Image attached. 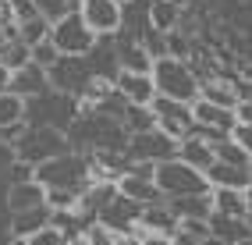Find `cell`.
<instances>
[{"label": "cell", "mask_w": 252, "mask_h": 245, "mask_svg": "<svg viewBox=\"0 0 252 245\" xmlns=\"http://www.w3.org/2000/svg\"><path fill=\"white\" fill-rule=\"evenodd\" d=\"M32 182H39L43 188H61V192H75L78 199L86 195L89 182V160L78 153H57L43 163H36L32 171Z\"/></svg>", "instance_id": "obj_1"}, {"label": "cell", "mask_w": 252, "mask_h": 245, "mask_svg": "<svg viewBox=\"0 0 252 245\" xmlns=\"http://www.w3.org/2000/svg\"><path fill=\"white\" fill-rule=\"evenodd\" d=\"M149 78H153L157 96H167V100H178L189 107L199 100V75L181 57H157L153 68H149Z\"/></svg>", "instance_id": "obj_2"}, {"label": "cell", "mask_w": 252, "mask_h": 245, "mask_svg": "<svg viewBox=\"0 0 252 245\" xmlns=\"http://www.w3.org/2000/svg\"><path fill=\"white\" fill-rule=\"evenodd\" d=\"M153 185L160 188L163 199H178V195H199V192H210V182L203 171L181 163L178 156L174 160H163V163H153Z\"/></svg>", "instance_id": "obj_3"}, {"label": "cell", "mask_w": 252, "mask_h": 245, "mask_svg": "<svg viewBox=\"0 0 252 245\" xmlns=\"http://www.w3.org/2000/svg\"><path fill=\"white\" fill-rule=\"evenodd\" d=\"M50 43L57 46L61 57H86L89 46L96 43V36L89 32V25L82 22V14H78V7H75V11L64 14L61 22L50 25Z\"/></svg>", "instance_id": "obj_4"}, {"label": "cell", "mask_w": 252, "mask_h": 245, "mask_svg": "<svg viewBox=\"0 0 252 245\" xmlns=\"http://www.w3.org/2000/svg\"><path fill=\"white\" fill-rule=\"evenodd\" d=\"M57 153H68V139H64L61 128H50V124H32L29 132L18 139V160L25 163H43Z\"/></svg>", "instance_id": "obj_5"}, {"label": "cell", "mask_w": 252, "mask_h": 245, "mask_svg": "<svg viewBox=\"0 0 252 245\" xmlns=\"http://www.w3.org/2000/svg\"><path fill=\"white\" fill-rule=\"evenodd\" d=\"M46 78H50V89L54 92H64V96H78L93 86V75H89V64L86 57H57L54 64L46 68Z\"/></svg>", "instance_id": "obj_6"}, {"label": "cell", "mask_w": 252, "mask_h": 245, "mask_svg": "<svg viewBox=\"0 0 252 245\" xmlns=\"http://www.w3.org/2000/svg\"><path fill=\"white\" fill-rule=\"evenodd\" d=\"M125 156L135 160V163H163V160H174L178 156V142L171 135H163L160 128H149V132L128 135Z\"/></svg>", "instance_id": "obj_7"}, {"label": "cell", "mask_w": 252, "mask_h": 245, "mask_svg": "<svg viewBox=\"0 0 252 245\" xmlns=\"http://www.w3.org/2000/svg\"><path fill=\"white\" fill-rule=\"evenodd\" d=\"M157 118V128L163 135H171L174 142L189 139L192 135V107L189 103H178V100H167V96H153V103H149Z\"/></svg>", "instance_id": "obj_8"}, {"label": "cell", "mask_w": 252, "mask_h": 245, "mask_svg": "<svg viewBox=\"0 0 252 245\" xmlns=\"http://www.w3.org/2000/svg\"><path fill=\"white\" fill-rule=\"evenodd\" d=\"M78 14L93 36H114L117 25H121V4L117 0H82Z\"/></svg>", "instance_id": "obj_9"}, {"label": "cell", "mask_w": 252, "mask_h": 245, "mask_svg": "<svg viewBox=\"0 0 252 245\" xmlns=\"http://www.w3.org/2000/svg\"><path fill=\"white\" fill-rule=\"evenodd\" d=\"M7 92L22 96V100H36V96L50 92V78H46V68H39V64H22V68L11 71V82H7Z\"/></svg>", "instance_id": "obj_10"}, {"label": "cell", "mask_w": 252, "mask_h": 245, "mask_svg": "<svg viewBox=\"0 0 252 245\" xmlns=\"http://www.w3.org/2000/svg\"><path fill=\"white\" fill-rule=\"evenodd\" d=\"M149 32V0H121V25L114 36L139 43Z\"/></svg>", "instance_id": "obj_11"}, {"label": "cell", "mask_w": 252, "mask_h": 245, "mask_svg": "<svg viewBox=\"0 0 252 245\" xmlns=\"http://www.w3.org/2000/svg\"><path fill=\"white\" fill-rule=\"evenodd\" d=\"M114 192L121 195V199H128V203H139V206H149V203H160L163 199L160 188L153 185V178H142V174H131V171L117 174Z\"/></svg>", "instance_id": "obj_12"}, {"label": "cell", "mask_w": 252, "mask_h": 245, "mask_svg": "<svg viewBox=\"0 0 252 245\" xmlns=\"http://www.w3.org/2000/svg\"><path fill=\"white\" fill-rule=\"evenodd\" d=\"M110 86L125 96V103H135V107H149L153 96H157L153 78H149V75H135V71H117Z\"/></svg>", "instance_id": "obj_13"}, {"label": "cell", "mask_w": 252, "mask_h": 245, "mask_svg": "<svg viewBox=\"0 0 252 245\" xmlns=\"http://www.w3.org/2000/svg\"><path fill=\"white\" fill-rule=\"evenodd\" d=\"M114 54H117V71L149 75V68H153V57L142 50V43H131V39L114 36Z\"/></svg>", "instance_id": "obj_14"}, {"label": "cell", "mask_w": 252, "mask_h": 245, "mask_svg": "<svg viewBox=\"0 0 252 245\" xmlns=\"http://www.w3.org/2000/svg\"><path fill=\"white\" fill-rule=\"evenodd\" d=\"M167 210L178 217V220H210L213 214V199L210 192H199V195H178V199H163Z\"/></svg>", "instance_id": "obj_15"}, {"label": "cell", "mask_w": 252, "mask_h": 245, "mask_svg": "<svg viewBox=\"0 0 252 245\" xmlns=\"http://www.w3.org/2000/svg\"><path fill=\"white\" fill-rule=\"evenodd\" d=\"M50 220H54V210H50L46 203L29 206V210H18V214H11L14 238H29V235H36V231H43V227H50Z\"/></svg>", "instance_id": "obj_16"}, {"label": "cell", "mask_w": 252, "mask_h": 245, "mask_svg": "<svg viewBox=\"0 0 252 245\" xmlns=\"http://www.w3.org/2000/svg\"><path fill=\"white\" fill-rule=\"evenodd\" d=\"M210 188H242L249 192V167H227V163H210V167L203 171Z\"/></svg>", "instance_id": "obj_17"}, {"label": "cell", "mask_w": 252, "mask_h": 245, "mask_svg": "<svg viewBox=\"0 0 252 245\" xmlns=\"http://www.w3.org/2000/svg\"><path fill=\"white\" fill-rule=\"evenodd\" d=\"M210 235L220 242H242L249 238V217H231V214H210Z\"/></svg>", "instance_id": "obj_18"}, {"label": "cell", "mask_w": 252, "mask_h": 245, "mask_svg": "<svg viewBox=\"0 0 252 245\" xmlns=\"http://www.w3.org/2000/svg\"><path fill=\"white\" fill-rule=\"evenodd\" d=\"M39 203H46V188L39 182H11V188H7V210L11 214L39 206Z\"/></svg>", "instance_id": "obj_19"}, {"label": "cell", "mask_w": 252, "mask_h": 245, "mask_svg": "<svg viewBox=\"0 0 252 245\" xmlns=\"http://www.w3.org/2000/svg\"><path fill=\"white\" fill-rule=\"evenodd\" d=\"M178 160L189 163V167H195V171H206L213 163V146L206 139H199V135H189V139L178 142Z\"/></svg>", "instance_id": "obj_20"}, {"label": "cell", "mask_w": 252, "mask_h": 245, "mask_svg": "<svg viewBox=\"0 0 252 245\" xmlns=\"http://www.w3.org/2000/svg\"><path fill=\"white\" fill-rule=\"evenodd\" d=\"M213 214H231V217H249V192L242 188H210Z\"/></svg>", "instance_id": "obj_21"}, {"label": "cell", "mask_w": 252, "mask_h": 245, "mask_svg": "<svg viewBox=\"0 0 252 245\" xmlns=\"http://www.w3.org/2000/svg\"><path fill=\"white\" fill-rule=\"evenodd\" d=\"M199 100H206V103H213V107H224V110H234V107H238V100H249V96H242L238 89H231L227 82L210 78V82H199Z\"/></svg>", "instance_id": "obj_22"}, {"label": "cell", "mask_w": 252, "mask_h": 245, "mask_svg": "<svg viewBox=\"0 0 252 245\" xmlns=\"http://www.w3.org/2000/svg\"><path fill=\"white\" fill-rule=\"evenodd\" d=\"M29 118V103L14 92H0V132H11V128H22Z\"/></svg>", "instance_id": "obj_23"}, {"label": "cell", "mask_w": 252, "mask_h": 245, "mask_svg": "<svg viewBox=\"0 0 252 245\" xmlns=\"http://www.w3.org/2000/svg\"><path fill=\"white\" fill-rule=\"evenodd\" d=\"M139 220H142L146 227H153V231H163V235H174V231H178V217L171 214V210H167L163 199L142 206V210H139Z\"/></svg>", "instance_id": "obj_24"}, {"label": "cell", "mask_w": 252, "mask_h": 245, "mask_svg": "<svg viewBox=\"0 0 252 245\" xmlns=\"http://www.w3.org/2000/svg\"><path fill=\"white\" fill-rule=\"evenodd\" d=\"M178 22H181V7L174 4V0H153V4H149V29L174 32Z\"/></svg>", "instance_id": "obj_25"}, {"label": "cell", "mask_w": 252, "mask_h": 245, "mask_svg": "<svg viewBox=\"0 0 252 245\" xmlns=\"http://www.w3.org/2000/svg\"><path fill=\"white\" fill-rule=\"evenodd\" d=\"M121 128H125L128 135H139V132H149V128H157V118H153V110H149V107L128 103L125 114H121Z\"/></svg>", "instance_id": "obj_26"}, {"label": "cell", "mask_w": 252, "mask_h": 245, "mask_svg": "<svg viewBox=\"0 0 252 245\" xmlns=\"http://www.w3.org/2000/svg\"><path fill=\"white\" fill-rule=\"evenodd\" d=\"M213 160L217 163H227V167H249V153L242 150V146H234L231 139L213 142Z\"/></svg>", "instance_id": "obj_27"}, {"label": "cell", "mask_w": 252, "mask_h": 245, "mask_svg": "<svg viewBox=\"0 0 252 245\" xmlns=\"http://www.w3.org/2000/svg\"><path fill=\"white\" fill-rule=\"evenodd\" d=\"M0 64H4L7 71L22 68V64H29V46L22 39H7L4 46H0Z\"/></svg>", "instance_id": "obj_28"}, {"label": "cell", "mask_w": 252, "mask_h": 245, "mask_svg": "<svg viewBox=\"0 0 252 245\" xmlns=\"http://www.w3.org/2000/svg\"><path fill=\"white\" fill-rule=\"evenodd\" d=\"M46 36H50V22H46V18H29V22L18 25V36H14V39H22L25 46H36V43H43Z\"/></svg>", "instance_id": "obj_29"}, {"label": "cell", "mask_w": 252, "mask_h": 245, "mask_svg": "<svg viewBox=\"0 0 252 245\" xmlns=\"http://www.w3.org/2000/svg\"><path fill=\"white\" fill-rule=\"evenodd\" d=\"M32 4H36L39 18H46L50 25H54V22H61L68 11H75V7H71V0H32Z\"/></svg>", "instance_id": "obj_30"}, {"label": "cell", "mask_w": 252, "mask_h": 245, "mask_svg": "<svg viewBox=\"0 0 252 245\" xmlns=\"http://www.w3.org/2000/svg\"><path fill=\"white\" fill-rule=\"evenodd\" d=\"M61 54H57V46L50 43V36L43 39V43H36V46H29V61L32 64H39V68H50V64H54Z\"/></svg>", "instance_id": "obj_31"}, {"label": "cell", "mask_w": 252, "mask_h": 245, "mask_svg": "<svg viewBox=\"0 0 252 245\" xmlns=\"http://www.w3.org/2000/svg\"><path fill=\"white\" fill-rule=\"evenodd\" d=\"M25 245H68V235L61 231V227H43V231H36V235H29L25 238Z\"/></svg>", "instance_id": "obj_32"}, {"label": "cell", "mask_w": 252, "mask_h": 245, "mask_svg": "<svg viewBox=\"0 0 252 245\" xmlns=\"http://www.w3.org/2000/svg\"><path fill=\"white\" fill-rule=\"evenodd\" d=\"M178 235L192 238V242H203L210 235V224L206 220H178Z\"/></svg>", "instance_id": "obj_33"}, {"label": "cell", "mask_w": 252, "mask_h": 245, "mask_svg": "<svg viewBox=\"0 0 252 245\" xmlns=\"http://www.w3.org/2000/svg\"><path fill=\"white\" fill-rule=\"evenodd\" d=\"M11 14L18 18V25L29 22V18H39V11H36V4H32V0H11Z\"/></svg>", "instance_id": "obj_34"}, {"label": "cell", "mask_w": 252, "mask_h": 245, "mask_svg": "<svg viewBox=\"0 0 252 245\" xmlns=\"http://www.w3.org/2000/svg\"><path fill=\"white\" fill-rule=\"evenodd\" d=\"M32 171H36V167H32V163H25V160H18V163H14V182H32Z\"/></svg>", "instance_id": "obj_35"}, {"label": "cell", "mask_w": 252, "mask_h": 245, "mask_svg": "<svg viewBox=\"0 0 252 245\" xmlns=\"http://www.w3.org/2000/svg\"><path fill=\"white\" fill-rule=\"evenodd\" d=\"M7 82H11V71L0 64V92H7Z\"/></svg>", "instance_id": "obj_36"}, {"label": "cell", "mask_w": 252, "mask_h": 245, "mask_svg": "<svg viewBox=\"0 0 252 245\" xmlns=\"http://www.w3.org/2000/svg\"><path fill=\"white\" fill-rule=\"evenodd\" d=\"M199 245H227V242H220V238H213V235H206V238L199 242Z\"/></svg>", "instance_id": "obj_37"}, {"label": "cell", "mask_w": 252, "mask_h": 245, "mask_svg": "<svg viewBox=\"0 0 252 245\" xmlns=\"http://www.w3.org/2000/svg\"><path fill=\"white\" fill-rule=\"evenodd\" d=\"M78 4H82V0H71V7H78Z\"/></svg>", "instance_id": "obj_38"}, {"label": "cell", "mask_w": 252, "mask_h": 245, "mask_svg": "<svg viewBox=\"0 0 252 245\" xmlns=\"http://www.w3.org/2000/svg\"><path fill=\"white\" fill-rule=\"evenodd\" d=\"M14 245H25V238H18V242H14Z\"/></svg>", "instance_id": "obj_39"}, {"label": "cell", "mask_w": 252, "mask_h": 245, "mask_svg": "<svg viewBox=\"0 0 252 245\" xmlns=\"http://www.w3.org/2000/svg\"><path fill=\"white\" fill-rule=\"evenodd\" d=\"M149 4H153V0H149Z\"/></svg>", "instance_id": "obj_40"}, {"label": "cell", "mask_w": 252, "mask_h": 245, "mask_svg": "<svg viewBox=\"0 0 252 245\" xmlns=\"http://www.w3.org/2000/svg\"><path fill=\"white\" fill-rule=\"evenodd\" d=\"M117 4H121V0H117Z\"/></svg>", "instance_id": "obj_41"}]
</instances>
